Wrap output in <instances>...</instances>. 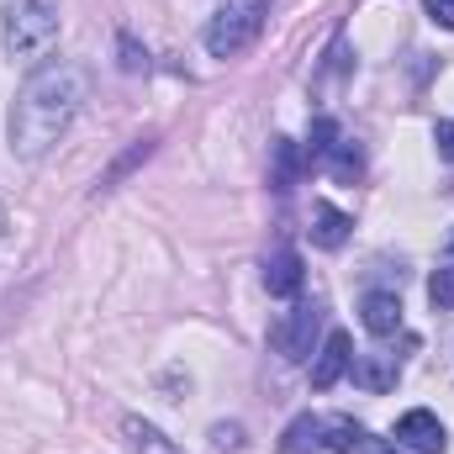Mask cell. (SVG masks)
Segmentation results:
<instances>
[{
	"instance_id": "cell-1",
	"label": "cell",
	"mask_w": 454,
	"mask_h": 454,
	"mask_svg": "<svg viewBox=\"0 0 454 454\" xmlns=\"http://www.w3.org/2000/svg\"><path fill=\"white\" fill-rule=\"evenodd\" d=\"M90 96V74L85 64L74 59H48L27 74V85L16 90L11 101V121H5V137H11V153L16 159H48L53 143L74 127V116Z\"/></svg>"
},
{
	"instance_id": "cell-2",
	"label": "cell",
	"mask_w": 454,
	"mask_h": 454,
	"mask_svg": "<svg viewBox=\"0 0 454 454\" xmlns=\"http://www.w3.org/2000/svg\"><path fill=\"white\" fill-rule=\"evenodd\" d=\"M5 53L21 64H37L59 43V0H5Z\"/></svg>"
},
{
	"instance_id": "cell-3",
	"label": "cell",
	"mask_w": 454,
	"mask_h": 454,
	"mask_svg": "<svg viewBox=\"0 0 454 454\" xmlns=\"http://www.w3.org/2000/svg\"><path fill=\"white\" fill-rule=\"evenodd\" d=\"M264 11H270V0H227L223 11L207 21V53L212 59H238L259 37Z\"/></svg>"
},
{
	"instance_id": "cell-4",
	"label": "cell",
	"mask_w": 454,
	"mask_h": 454,
	"mask_svg": "<svg viewBox=\"0 0 454 454\" xmlns=\"http://www.w3.org/2000/svg\"><path fill=\"white\" fill-rule=\"evenodd\" d=\"M317 328H323V307H317V301H301V307H291V312L270 328V343H275L286 359H307Z\"/></svg>"
},
{
	"instance_id": "cell-5",
	"label": "cell",
	"mask_w": 454,
	"mask_h": 454,
	"mask_svg": "<svg viewBox=\"0 0 454 454\" xmlns=\"http://www.w3.org/2000/svg\"><path fill=\"white\" fill-rule=\"evenodd\" d=\"M396 450L444 454L450 450V434H444V423H439L428 407H412V412H402V423H396Z\"/></svg>"
},
{
	"instance_id": "cell-6",
	"label": "cell",
	"mask_w": 454,
	"mask_h": 454,
	"mask_svg": "<svg viewBox=\"0 0 454 454\" xmlns=\"http://www.w3.org/2000/svg\"><path fill=\"white\" fill-rule=\"evenodd\" d=\"M323 450H333V454H402L396 439H375L370 428H359V423H348V418L323 423Z\"/></svg>"
},
{
	"instance_id": "cell-7",
	"label": "cell",
	"mask_w": 454,
	"mask_h": 454,
	"mask_svg": "<svg viewBox=\"0 0 454 454\" xmlns=\"http://www.w3.org/2000/svg\"><path fill=\"white\" fill-rule=\"evenodd\" d=\"M348 375H354V386L359 391H391L396 380H402V354H386V348H375V354H354L348 359Z\"/></svg>"
},
{
	"instance_id": "cell-8",
	"label": "cell",
	"mask_w": 454,
	"mask_h": 454,
	"mask_svg": "<svg viewBox=\"0 0 454 454\" xmlns=\"http://www.w3.org/2000/svg\"><path fill=\"white\" fill-rule=\"evenodd\" d=\"M348 359H354V339H348L343 328H333V333L323 339V348H317V364H312V386H317V391H333L343 375H348Z\"/></svg>"
},
{
	"instance_id": "cell-9",
	"label": "cell",
	"mask_w": 454,
	"mask_h": 454,
	"mask_svg": "<svg viewBox=\"0 0 454 454\" xmlns=\"http://www.w3.org/2000/svg\"><path fill=\"white\" fill-rule=\"evenodd\" d=\"M359 317H364V328H370L375 339L402 333V301H396L391 291H370V296L359 301Z\"/></svg>"
},
{
	"instance_id": "cell-10",
	"label": "cell",
	"mask_w": 454,
	"mask_h": 454,
	"mask_svg": "<svg viewBox=\"0 0 454 454\" xmlns=\"http://www.w3.org/2000/svg\"><path fill=\"white\" fill-rule=\"evenodd\" d=\"M264 286H270V296H296L301 291V254L296 248H275L264 259Z\"/></svg>"
},
{
	"instance_id": "cell-11",
	"label": "cell",
	"mask_w": 454,
	"mask_h": 454,
	"mask_svg": "<svg viewBox=\"0 0 454 454\" xmlns=\"http://www.w3.org/2000/svg\"><path fill=\"white\" fill-rule=\"evenodd\" d=\"M348 217H343L339 207H328V201H317V207H312V243H317V248H343V243H348Z\"/></svg>"
},
{
	"instance_id": "cell-12",
	"label": "cell",
	"mask_w": 454,
	"mask_h": 454,
	"mask_svg": "<svg viewBox=\"0 0 454 454\" xmlns=\"http://www.w3.org/2000/svg\"><path fill=\"white\" fill-rule=\"evenodd\" d=\"M312 450H323V418L301 412V418L280 434V454H312Z\"/></svg>"
},
{
	"instance_id": "cell-13",
	"label": "cell",
	"mask_w": 454,
	"mask_h": 454,
	"mask_svg": "<svg viewBox=\"0 0 454 454\" xmlns=\"http://www.w3.org/2000/svg\"><path fill=\"white\" fill-rule=\"evenodd\" d=\"M121 434L132 439V450H137V454H180L164 434H159V428H153V423H143V418H127V423H121Z\"/></svg>"
},
{
	"instance_id": "cell-14",
	"label": "cell",
	"mask_w": 454,
	"mask_h": 454,
	"mask_svg": "<svg viewBox=\"0 0 454 454\" xmlns=\"http://www.w3.org/2000/svg\"><path fill=\"white\" fill-rule=\"evenodd\" d=\"M296 169H301L296 143H291V137H280V143H275V180H270V185H275V191H291V185H296Z\"/></svg>"
},
{
	"instance_id": "cell-15",
	"label": "cell",
	"mask_w": 454,
	"mask_h": 454,
	"mask_svg": "<svg viewBox=\"0 0 454 454\" xmlns=\"http://www.w3.org/2000/svg\"><path fill=\"white\" fill-rule=\"evenodd\" d=\"M428 296H434V307H439V312H450V307H454V264L434 270V280H428Z\"/></svg>"
},
{
	"instance_id": "cell-16",
	"label": "cell",
	"mask_w": 454,
	"mask_h": 454,
	"mask_svg": "<svg viewBox=\"0 0 454 454\" xmlns=\"http://www.w3.org/2000/svg\"><path fill=\"white\" fill-rule=\"evenodd\" d=\"M328 159H333V175H339V180H354V175L364 169V164H359V148H354V143H333V153H328Z\"/></svg>"
},
{
	"instance_id": "cell-17",
	"label": "cell",
	"mask_w": 454,
	"mask_h": 454,
	"mask_svg": "<svg viewBox=\"0 0 454 454\" xmlns=\"http://www.w3.org/2000/svg\"><path fill=\"white\" fill-rule=\"evenodd\" d=\"M423 11H428L444 32H454V0H423Z\"/></svg>"
},
{
	"instance_id": "cell-18",
	"label": "cell",
	"mask_w": 454,
	"mask_h": 454,
	"mask_svg": "<svg viewBox=\"0 0 454 454\" xmlns=\"http://www.w3.org/2000/svg\"><path fill=\"white\" fill-rule=\"evenodd\" d=\"M121 69H132V74H137V69H148V53H137V43H132V37H121Z\"/></svg>"
},
{
	"instance_id": "cell-19",
	"label": "cell",
	"mask_w": 454,
	"mask_h": 454,
	"mask_svg": "<svg viewBox=\"0 0 454 454\" xmlns=\"http://www.w3.org/2000/svg\"><path fill=\"white\" fill-rule=\"evenodd\" d=\"M434 143H439L444 159H454V121H439V127H434Z\"/></svg>"
},
{
	"instance_id": "cell-20",
	"label": "cell",
	"mask_w": 454,
	"mask_h": 454,
	"mask_svg": "<svg viewBox=\"0 0 454 454\" xmlns=\"http://www.w3.org/2000/svg\"><path fill=\"white\" fill-rule=\"evenodd\" d=\"M212 439H217V444H223V450H238V428H217V434H212Z\"/></svg>"
},
{
	"instance_id": "cell-21",
	"label": "cell",
	"mask_w": 454,
	"mask_h": 454,
	"mask_svg": "<svg viewBox=\"0 0 454 454\" xmlns=\"http://www.w3.org/2000/svg\"><path fill=\"white\" fill-rule=\"evenodd\" d=\"M5 227H11V223H5V207H0V238H5Z\"/></svg>"
}]
</instances>
